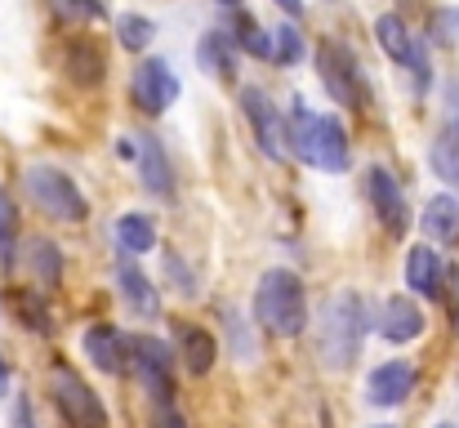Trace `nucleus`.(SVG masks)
<instances>
[{
	"mask_svg": "<svg viewBox=\"0 0 459 428\" xmlns=\"http://www.w3.org/2000/svg\"><path fill=\"white\" fill-rule=\"evenodd\" d=\"M165 273L174 277V285H178L183 294H192V273H187V264H183L174 250H165Z\"/></svg>",
	"mask_w": 459,
	"mask_h": 428,
	"instance_id": "7c9ffc66",
	"label": "nucleus"
},
{
	"mask_svg": "<svg viewBox=\"0 0 459 428\" xmlns=\"http://www.w3.org/2000/svg\"><path fill=\"white\" fill-rule=\"evenodd\" d=\"M9 393V366H4V357H0V397Z\"/></svg>",
	"mask_w": 459,
	"mask_h": 428,
	"instance_id": "c9c22d12",
	"label": "nucleus"
},
{
	"mask_svg": "<svg viewBox=\"0 0 459 428\" xmlns=\"http://www.w3.org/2000/svg\"><path fill=\"white\" fill-rule=\"evenodd\" d=\"M321 81H325V90H330L334 103L357 108V72H352L348 58L339 63V49L334 45H321Z\"/></svg>",
	"mask_w": 459,
	"mask_h": 428,
	"instance_id": "4468645a",
	"label": "nucleus"
},
{
	"mask_svg": "<svg viewBox=\"0 0 459 428\" xmlns=\"http://www.w3.org/2000/svg\"><path fill=\"white\" fill-rule=\"evenodd\" d=\"M112 237H117V250H121L126 259H134V255H152L156 250V223L148 219V214H139V210L121 214L117 228H112Z\"/></svg>",
	"mask_w": 459,
	"mask_h": 428,
	"instance_id": "dca6fc26",
	"label": "nucleus"
},
{
	"mask_svg": "<svg viewBox=\"0 0 459 428\" xmlns=\"http://www.w3.org/2000/svg\"><path fill=\"white\" fill-rule=\"evenodd\" d=\"M433 31H437V40H459V9H442L437 18H433Z\"/></svg>",
	"mask_w": 459,
	"mask_h": 428,
	"instance_id": "c756f323",
	"label": "nucleus"
},
{
	"mask_svg": "<svg viewBox=\"0 0 459 428\" xmlns=\"http://www.w3.org/2000/svg\"><path fill=\"white\" fill-rule=\"evenodd\" d=\"M411 393H415V366L411 362H384L366 380V402L370 406H384V411L402 406Z\"/></svg>",
	"mask_w": 459,
	"mask_h": 428,
	"instance_id": "1a4fd4ad",
	"label": "nucleus"
},
{
	"mask_svg": "<svg viewBox=\"0 0 459 428\" xmlns=\"http://www.w3.org/2000/svg\"><path fill=\"white\" fill-rule=\"evenodd\" d=\"M152 36H156V22L143 18V13H126V18L117 22V40H121L126 49H148Z\"/></svg>",
	"mask_w": 459,
	"mask_h": 428,
	"instance_id": "a878e982",
	"label": "nucleus"
},
{
	"mask_svg": "<svg viewBox=\"0 0 459 428\" xmlns=\"http://www.w3.org/2000/svg\"><path fill=\"white\" fill-rule=\"evenodd\" d=\"M152 428H187V420H183L169 402H156L152 406Z\"/></svg>",
	"mask_w": 459,
	"mask_h": 428,
	"instance_id": "2f4dec72",
	"label": "nucleus"
},
{
	"mask_svg": "<svg viewBox=\"0 0 459 428\" xmlns=\"http://www.w3.org/2000/svg\"><path fill=\"white\" fill-rule=\"evenodd\" d=\"M196 58L214 72V76H232V36H223V31H210L201 45H196Z\"/></svg>",
	"mask_w": 459,
	"mask_h": 428,
	"instance_id": "b1692460",
	"label": "nucleus"
},
{
	"mask_svg": "<svg viewBox=\"0 0 459 428\" xmlns=\"http://www.w3.org/2000/svg\"><path fill=\"white\" fill-rule=\"evenodd\" d=\"M375 428H397V424H375Z\"/></svg>",
	"mask_w": 459,
	"mask_h": 428,
	"instance_id": "4c0bfd02",
	"label": "nucleus"
},
{
	"mask_svg": "<svg viewBox=\"0 0 459 428\" xmlns=\"http://www.w3.org/2000/svg\"><path fill=\"white\" fill-rule=\"evenodd\" d=\"M228 335H232V348L241 344V357H255V344H250V335H246V321L232 317V312H228Z\"/></svg>",
	"mask_w": 459,
	"mask_h": 428,
	"instance_id": "473e14b6",
	"label": "nucleus"
},
{
	"mask_svg": "<svg viewBox=\"0 0 459 428\" xmlns=\"http://www.w3.org/2000/svg\"><path fill=\"white\" fill-rule=\"evenodd\" d=\"M49 397H54L58 415L67 420V428H108L103 397H99L67 362H54V366H49Z\"/></svg>",
	"mask_w": 459,
	"mask_h": 428,
	"instance_id": "20e7f679",
	"label": "nucleus"
},
{
	"mask_svg": "<svg viewBox=\"0 0 459 428\" xmlns=\"http://www.w3.org/2000/svg\"><path fill=\"white\" fill-rule=\"evenodd\" d=\"M178 357L192 375H210L214 357H219V339L201 326H178Z\"/></svg>",
	"mask_w": 459,
	"mask_h": 428,
	"instance_id": "2eb2a0df",
	"label": "nucleus"
},
{
	"mask_svg": "<svg viewBox=\"0 0 459 428\" xmlns=\"http://www.w3.org/2000/svg\"><path fill=\"white\" fill-rule=\"evenodd\" d=\"M406 67H415V90L424 94V90H429V58H424V49H420V45H415V54H411V63H406Z\"/></svg>",
	"mask_w": 459,
	"mask_h": 428,
	"instance_id": "72a5a7b5",
	"label": "nucleus"
},
{
	"mask_svg": "<svg viewBox=\"0 0 459 428\" xmlns=\"http://www.w3.org/2000/svg\"><path fill=\"white\" fill-rule=\"evenodd\" d=\"M437 428H455V424H437Z\"/></svg>",
	"mask_w": 459,
	"mask_h": 428,
	"instance_id": "58836bf2",
	"label": "nucleus"
},
{
	"mask_svg": "<svg viewBox=\"0 0 459 428\" xmlns=\"http://www.w3.org/2000/svg\"><path fill=\"white\" fill-rule=\"evenodd\" d=\"M22 183H27L31 201L40 205V214H49V219H58V223H81V219L90 214L81 188H76L63 170H54V165H27Z\"/></svg>",
	"mask_w": 459,
	"mask_h": 428,
	"instance_id": "39448f33",
	"label": "nucleus"
},
{
	"mask_svg": "<svg viewBox=\"0 0 459 428\" xmlns=\"http://www.w3.org/2000/svg\"><path fill=\"white\" fill-rule=\"evenodd\" d=\"M241 108H246V117H250V126H255V139L259 147L273 156V161H281L286 156V135H281V121H277V112H273V103H268V94L264 90H241Z\"/></svg>",
	"mask_w": 459,
	"mask_h": 428,
	"instance_id": "f8f14e48",
	"label": "nucleus"
},
{
	"mask_svg": "<svg viewBox=\"0 0 459 428\" xmlns=\"http://www.w3.org/2000/svg\"><path fill=\"white\" fill-rule=\"evenodd\" d=\"M277 9L290 13V18H299V13H304V0H277Z\"/></svg>",
	"mask_w": 459,
	"mask_h": 428,
	"instance_id": "f704fd0d",
	"label": "nucleus"
},
{
	"mask_svg": "<svg viewBox=\"0 0 459 428\" xmlns=\"http://www.w3.org/2000/svg\"><path fill=\"white\" fill-rule=\"evenodd\" d=\"M63 18H81V22H99L103 18V0H54Z\"/></svg>",
	"mask_w": 459,
	"mask_h": 428,
	"instance_id": "c85d7f7f",
	"label": "nucleus"
},
{
	"mask_svg": "<svg viewBox=\"0 0 459 428\" xmlns=\"http://www.w3.org/2000/svg\"><path fill=\"white\" fill-rule=\"evenodd\" d=\"M139 170H143V188L156 192V197H169L174 192V174H169V161H165V152H160V143L156 139H139Z\"/></svg>",
	"mask_w": 459,
	"mask_h": 428,
	"instance_id": "6ab92c4d",
	"label": "nucleus"
},
{
	"mask_svg": "<svg viewBox=\"0 0 459 428\" xmlns=\"http://www.w3.org/2000/svg\"><path fill=\"white\" fill-rule=\"evenodd\" d=\"M442 273L446 268H442L433 246H411V255H406V285H411V294L437 299L442 294Z\"/></svg>",
	"mask_w": 459,
	"mask_h": 428,
	"instance_id": "ddd939ff",
	"label": "nucleus"
},
{
	"mask_svg": "<svg viewBox=\"0 0 459 428\" xmlns=\"http://www.w3.org/2000/svg\"><path fill=\"white\" fill-rule=\"evenodd\" d=\"M255 321L277 335V339H295L307 330V294L299 273L290 268H268L255 285Z\"/></svg>",
	"mask_w": 459,
	"mask_h": 428,
	"instance_id": "f257e3e1",
	"label": "nucleus"
},
{
	"mask_svg": "<svg viewBox=\"0 0 459 428\" xmlns=\"http://www.w3.org/2000/svg\"><path fill=\"white\" fill-rule=\"evenodd\" d=\"M219 4H223V9H241V0H219Z\"/></svg>",
	"mask_w": 459,
	"mask_h": 428,
	"instance_id": "e433bc0d",
	"label": "nucleus"
},
{
	"mask_svg": "<svg viewBox=\"0 0 459 428\" xmlns=\"http://www.w3.org/2000/svg\"><path fill=\"white\" fill-rule=\"evenodd\" d=\"M117 285H121V299L139 312V317H156L160 312V299H156V285L121 255V264H117Z\"/></svg>",
	"mask_w": 459,
	"mask_h": 428,
	"instance_id": "a211bd4d",
	"label": "nucleus"
},
{
	"mask_svg": "<svg viewBox=\"0 0 459 428\" xmlns=\"http://www.w3.org/2000/svg\"><path fill=\"white\" fill-rule=\"evenodd\" d=\"M273 58L277 63H299L304 58V36H299V27H277L273 31Z\"/></svg>",
	"mask_w": 459,
	"mask_h": 428,
	"instance_id": "bb28decb",
	"label": "nucleus"
},
{
	"mask_svg": "<svg viewBox=\"0 0 459 428\" xmlns=\"http://www.w3.org/2000/svg\"><path fill=\"white\" fill-rule=\"evenodd\" d=\"M27 264H31V273H36L40 290H54L58 277H63V255H58V246H54V241H45V237H36V241H31Z\"/></svg>",
	"mask_w": 459,
	"mask_h": 428,
	"instance_id": "5701e85b",
	"label": "nucleus"
},
{
	"mask_svg": "<svg viewBox=\"0 0 459 428\" xmlns=\"http://www.w3.org/2000/svg\"><path fill=\"white\" fill-rule=\"evenodd\" d=\"M126 348H130V366L139 371L143 389L156 402H169V393H174V353H169V344L156 339V335H130Z\"/></svg>",
	"mask_w": 459,
	"mask_h": 428,
	"instance_id": "423d86ee",
	"label": "nucleus"
},
{
	"mask_svg": "<svg viewBox=\"0 0 459 428\" xmlns=\"http://www.w3.org/2000/svg\"><path fill=\"white\" fill-rule=\"evenodd\" d=\"M433 170H437V179H446L459 192V121L442 126V135L433 143Z\"/></svg>",
	"mask_w": 459,
	"mask_h": 428,
	"instance_id": "412c9836",
	"label": "nucleus"
},
{
	"mask_svg": "<svg viewBox=\"0 0 459 428\" xmlns=\"http://www.w3.org/2000/svg\"><path fill=\"white\" fill-rule=\"evenodd\" d=\"M67 72H72L76 85H99L103 72H108V63H103V54H99L90 40H76V45L67 49Z\"/></svg>",
	"mask_w": 459,
	"mask_h": 428,
	"instance_id": "4be33fe9",
	"label": "nucleus"
},
{
	"mask_svg": "<svg viewBox=\"0 0 459 428\" xmlns=\"http://www.w3.org/2000/svg\"><path fill=\"white\" fill-rule=\"evenodd\" d=\"M366 197H370V205H375V214L384 219V228L388 232H406V197H402V183L393 179V170H384V165H375L370 174H366Z\"/></svg>",
	"mask_w": 459,
	"mask_h": 428,
	"instance_id": "6e6552de",
	"label": "nucleus"
},
{
	"mask_svg": "<svg viewBox=\"0 0 459 428\" xmlns=\"http://www.w3.org/2000/svg\"><path fill=\"white\" fill-rule=\"evenodd\" d=\"M81 348H85V357H90L103 375H121V371L130 366L126 335H121L117 326H108V321H94V326L81 335Z\"/></svg>",
	"mask_w": 459,
	"mask_h": 428,
	"instance_id": "9b49d317",
	"label": "nucleus"
},
{
	"mask_svg": "<svg viewBox=\"0 0 459 428\" xmlns=\"http://www.w3.org/2000/svg\"><path fill=\"white\" fill-rule=\"evenodd\" d=\"M286 143H295V156L307 161L312 170H325V174L348 170V135H343L339 117H321V112H307L304 103H295Z\"/></svg>",
	"mask_w": 459,
	"mask_h": 428,
	"instance_id": "f03ea898",
	"label": "nucleus"
},
{
	"mask_svg": "<svg viewBox=\"0 0 459 428\" xmlns=\"http://www.w3.org/2000/svg\"><path fill=\"white\" fill-rule=\"evenodd\" d=\"M379 335L388 339V344H411V339H420L424 335V308L411 299V294H393V299H384L379 303Z\"/></svg>",
	"mask_w": 459,
	"mask_h": 428,
	"instance_id": "9d476101",
	"label": "nucleus"
},
{
	"mask_svg": "<svg viewBox=\"0 0 459 428\" xmlns=\"http://www.w3.org/2000/svg\"><path fill=\"white\" fill-rule=\"evenodd\" d=\"M316 335H321V357H325V366H334V371H339V366H352L357 353H361V335H366L361 299H357L352 290L330 294Z\"/></svg>",
	"mask_w": 459,
	"mask_h": 428,
	"instance_id": "7ed1b4c3",
	"label": "nucleus"
},
{
	"mask_svg": "<svg viewBox=\"0 0 459 428\" xmlns=\"http://www.w3.org/2000/svg\"><path fill=\"white\" fill-rule=\"evenodd\" d=\"M237 45L246 49V54H255V58H273V31H264L255 18H246L241 9H237Z\"/></svg>",
	"mask_w": 459,
	"mask_h": 428,
	"instance_id": "393cba45",
	"label": "nucleus"
},
{
	"mask_svg": "<svg viewBox=\"0 0 459 428\" xmlns=\"http://www.w3.org/2000/svg\"><path fill=\"white\" fill-rule=\"evenodd\" d=\"M375 40L384 45V54L393 63H411V54H415V36L406 31V22L397 13H379L375 18Z\"/></svg>",
	"mask_w": 459,
	"mask_h": 428,
	"instance_id": "aec40b11",
	"label": "nucleus"
},
{
	"mask_svg": "<svg viewBox=\"0 0 459 428\" xmlns=\"http://www.w3.org/2000/svg\"><path fill=\"white\" fill-rule=\"evenodd\" d=\"M130 94H134V103H139L148 117H160V112L174 108V99H178V76H174V67H169L165 58H148V63H139Z\"/></svg>",
	"mask_w": 459,
	"mask_h": 428,
	"instance_id": "0eeeda50",
	"label": "nucleus"
},
{
	"mask_svg": "<svg viewBox=\"0 0 459 428\" xmlns=\"http://www.w3.org/2000/svg\"><path fill=\"white\" fill-rule=\"evenodd\" d=\"M424 232L442 246H459V197L455 192H437L424 205Z\"/></svg>",
	"mask_w": 459,
	"mask_h": 428,
	"instance_id": "f3484780",
	"label": "nucleus"
},
{
	"mask_svg": "<svg viewBox=\"0 0 459 428\" xmlns=\"http://www.w3.org/2000/svg\"><path fill=\"white\" fill-rule=\"evenodd\" d=\"M13 237H18V210H13L9 192L0 188V250H4V255L13 250Z\"/></svg>",
	"mask_w": 459,
	"mask_h": 428,
	"instance_id": "cd10ccee",
	"label": "nucleus"
}]
</instances>
